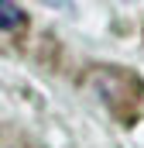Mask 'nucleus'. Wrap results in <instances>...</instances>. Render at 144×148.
Here are the masks:
<instances>
[{"label": "nucleus", "instance_id": "f257e3e1", "mask_svg": "<svg viewBox=\"0 0 144 148\" xmlns=\"http://www.w3.org/2000/svg\"><path fill=\"white\" fill-rule=\"evenodd\" d=\"M24 28H28V14H24V7L0 0V31L17 35V31H24Z\"/></svg>", "mask_w": 144, "mask_h": 148}]
</instances>
